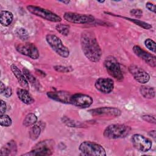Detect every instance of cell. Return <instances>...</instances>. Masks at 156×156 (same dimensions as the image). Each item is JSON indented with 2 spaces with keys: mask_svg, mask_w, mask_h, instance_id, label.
I'll list each match as a JSON object with an SVG mask.
<instances>
[{
  "mask_svg": "<svg viewBox=\"0 0 156 156\" xmlns=\"http://www.w3.org/2000/svg\"><path fill=\"white\" fill-rule=\"evenodd\" d=\"M80 45L86 58L91 62H98L102 56V50L94 34L89 30H85L80 35Z\"/></svg>",
  "mask_w": 156,
  "mask_h": 156,
  "instance_id": "cell-1",
  "label": "cell"
},
{
  "mask_svg": "<svg viewBox=\"0 0 156 156\" xmlns=\"http://www.w3.org/2000/svg\"><path fill=\"white\" fill-rule=\"evenodd\" d=\"M129 131L130 128L124 124H110L104 129L103 135L108 139H117L124 137L129 133Z\"/></svg>",
  "mask_w": 156,
  "mask_h": 156,
  "instance_id": "cell-2",
  "label": "cell"
},
{
  "mask_svg": "<svg viewBox=\"0 0 156 156\" xmlns=\"http://www.w3.org/2000/svg\"><path fill=\"white\" fill-rule=\"evenodd\" d=\"M79 150L83 155L105 156L107 155L103 146L90 141H85L81 143L79 146Z\"/></svg>",
  "mask_w": 156,
  "mask_h": 156,
  "instance_id": "cell-3",
  "label": "cell"
},
{
  "mask_svg": "<svg viewBox=\"0 0 156 156\" xmlns=\"http://www.w3.org/2000/svg\"><path fill=\"white\" fill-rule=\"evenodd\" d=\"M46 41L52 49L60 57L66 58L69 55V49L55 35L48 34L46 36Z\"/></svg>",
  "mask_w": 156,
  "mask_h": 156,
  "instance_id": "cell-4",
  "label": "cell"
},
{
  "mask_svg": "<svg viewBox=\"0 0 156 156\" xmlns=\"http://www.w3.org/2000/svg\"><path fill=\"white\" fill-rule=\"evenodd\" d=\"M27 9L30 13L49 21L58 23L62 21V18L56 13L40 7L29 5L27 6Z\"/></svg>",
  "mask_w": 156,
  "mask_h": 156,
  "instance_id": "cell-5",
  "label": "cell"
},
{
  "mask_svg": "<svg viewBox=\"0 0 156 156\" xmlns=\"http://www.w3.org/2000/svg\"><path fill=\"white\" fill-rule=\"evenodd\" d=\"M104 67L110 76L117 80L118 81H122L124 75L119 63L113 57H108L105 59L104 63Z\"/></svg>",
  "mask_w": 156,
  "mask_h": 156,
  "instance_id": "cell-6",
  "label": "cell"
},
{
  "mask_svg": "<svg viewBox=\"0 0 156 156\" xmlns=\"http://www.w3.org/2000/svg\"><path fill=\"white\" fill-rule=\"evenodd\" d=\"M54 142L51 140L41 141L37 144L34 148L30 151L22 154V155L27 156H44L51 155L52 154V147Z\"/></svg>",
  "mask_w": 156,
  "mask_h": 156,
  "instance_id": "cell-7",
  "label": "cell"
},
{
  "mask_svg": "<svg viewBox=\"0 0 156 156\" xmlns=\"http://www.w3.org/2000/svg\"><path fill=\"white\" fill-rule=\"evenodd\" d=\"M63 18L66 21L74 24H88L94 21V18L91 15L80 14L71 12H65L63 15Z\"/></svg>",
  "mask_w": 156,
  "mask_h": 156,
  "instance_id": "cell-8",
  "label": "cell"
},
{
  "mask_svg": "<svg viewBox=\"0 0 156 156\" xmlns=\"http://www.w3.org/2000/svg\"><path fill=\"white\" fill-rule=\"evenodd\" d=\"M17 52L20 54L30 57L32 59L36 60L40 56L39 51L37 48L31 43H24L18 44L15 46Z\"/></svg>",
  "mask_w": 156,
  "mask_h": 156,
  "instance_id": "cell-9",
  "label": "cell"
},
{
  "mask_svg": "<svg viewBox=\"0 0 156 156\" xmlns=\"http://www.w3.org/2000/svg\"><path fill=\"white\" fill-rule=\"evenodd\" d=\"M131 140L133 147L140 152H147L152 147V141L142 135L134 134Z\"/></svg>",
  "mask_w": 156,
  "mask_h": 156,
  "instance_id": "cell-10",
  "label": "cell"
},
{
  "mask_svg": "<svg viewBox=\"0 0 156 156\" xmlns=\"http://www.w3.org/2000/svg\"><path fill=\"white\" fill-rule=\"evenodd\" d=\"M93 98L86 94L75 93L71 95L70 104L80 108H87L92 105Z\"/></svg>",
  "mask_w": 156,
  "mask_h": 156,
  "instance_id": "cell-11",
  "label": "cell"
},
{
  "mask_svg": "<svg viewBox=\"0 0 156 156\" xmlns=\"http://www.w3.org/2000/svg\"><path fill=\"white\" fill-rule=\"evenodd\" d=\"M128 69L134 79L141 84H144L148 82L150 80V76L149 74L138 66L132 65L129 66Z\"/></svg>",
  "mask_w": 156,
  "mask_h": 156,
  "instance_id": "cell-12",
  "label": "cell"
},
{
  "mask_svg": "<svg viewBox=\"0 0 156 156\" xmlns=\"http://www.w3.org/2000/svg\"><path fill=\"white\" fill-rule=\"evenodd\" d=\"M132 50L136 55L141 58L148 65L152 68H155L156 66L155 55L146 52L138 45L133 46Z\"/></svg>",
  "mask_w": 156,
  "mask_h": 156,
  "instance_id": "cell-13",
  "label": "cell"
},
{
  "mask_svg": "<svg viewBox=\"0 0 156 156\" xmlns=\"http://www.w3.org/2000/svg\"><path fill=\"white\" fill-rule=\"evenodd\" d=\"M94 87L99 91L102 93L108 94L113 90L114 81L111 78L100 77L96 80Z\"/></svg>",
  "mask_w": 156,
  "mask_h": 156,
  "instance_id": "cell-14",
  "label": "cell"
},
{
  "mask_svg": "<svg viewBox=\"0 0 156 156\" xmlns=\"http://www.w3.org/2000/svg\"><path fill=\"white\" fill-rule=\"evenodd\" d=\"M89 112L93 116H110L114 117H118L121 115V111L116 107H103L91 109Z\"/></svg>",
  "mask_w": 156,
  "mask_h": 156,
  "instance_id": "cell-15",
  "label": "cell"
},
{
  "mask_svg": "<svg viewBox=\"0 0 156 156\" xmlns=\"http://www.w3.org/2000/svg\"><path fill=\"white\" fill-rule=\"evenodd\" d=\"M48 97L55 101L63 104H70L71 94L65 91H49L46 93Z\"/></svg>",
  "mask_w": 156,
  "mask_h": 156,
  "instance_id": "cell-16",
  "label": "cell"
},
{
  "mask_svg": "<svg viewBox=\"0 0 156 156\" xmlns=\"http://www.w3.org/2000/svg\"><path fill=\"white\" fill-rule=\"evenodd\" d=\"M10 69L21 87L26 90H28L29 88V82H27L23 73L21 72V70L15 64H12L10 65Z\"/></svg>",
  "mask_w": 156,
  "mask_h": 156,
  "instance_id": "cell-17",
  "label": "cell"
},
{
  "mask_svg": "<svg viewBox=\"0 0 156 156\" xmlns=\"http://www.w3.org/2000/svg\"><path fill=\"white\" fill-rule=\"evenodd\" d=\"M16 94L19 99L25 104L30 105L34 102L35 100L27 90L18 88L16 90Z\"/></svg>",
  "mask_w": 156,
  "mask_h": 156,
  "instance_id": "cell-18",
  "label": "cell"
},
{
  "mask_svg": "<svg viewBox=\"0 0 156 156\" xmlns=\"http://www.w3.org/2000/svg\"><path fill=\"white\" fill-rule=\"evenodd\" d=\"M17 151L16 143L14 140H10L3 146L0 151L1 155H13Z\"/></svg>",
  "mask_w": 156,
  "mask_h": 156,
  "instance_id": "cell-19",
  "label": "cell"
},
{
  "mask_svg": "<svg viewBox=\"0 0 156 156\" xmlns=\"http://www.w3.org/2000/svg\"><path fill=\"white\" fill-rule=\"evenodd\" d=\"M13 20L12 12L8 10H1L0 12V23L2 26L7 27L11 24Z\"/></svg>",
  "mask_w": 156,
  "mask_h": 156,
  "instance_id": "cell-20",
  "label": "cell"
},
{
  "mask_svg": "<svg viewBox=\"0 0 156 156\" xmlns=\"http://www.w3.org/2000/svg\"><path fill=\"white\" fill-rule=\"evenodd\" d=\"M105 13L107 14H109L110 15H113V16H119V17H121V18H122L124 19H126V20H128L133 23H134L135 24L144 29H150L152 28V26L146 23V22H144V21H141V20H137V19H133V18H129V17H125V16H120V15H116L113 13H109V12H105Z\"/></svg>",
  "mask_w": 156,
  "mask_h": 156,
  "instance_id": "cell-21",
  "label": "cell"
},
{
  "mask_svg": "<svg viewBox=\"0 0 156 156\" xmlns=\"http://www.w3.org/2000/svg\"><path fill=\"white\" fill-rule=\"evenodd\" d=\"M141 94L146 99H153L155 96V91L154 87L148 85H142L140 88Z\"/></svg>",
  "mask_w": 156,
  "mask_h": 156,
  "instance_id": "cell-22",
  "label": "cell"
},
{
  "mask_svg": "<svg viewBox=\"0 0 156 156\" xmlns=\"http://www.w3.org/2000/svg\"><path fill=\"white\" fill-rule=\"evenodd\" d=\"M23 73L24 74L27 82L30 83L33 87L35 88H39L40 87V82L37 80V79L33 76V74L26 68H23Z\"/></svg>",
  "mask_w": 156,
  "mask_h": 156,
  "instance_id": "cell-23",
  "label": "cell"
},
{
  "mask_svg": "<svg viewBox=\"0 0 156 156\" xmlns=\"http://www.w3.org/2000/svg\"><path fill=\"white\" fill-rule=\"evenodd\" d=\"M37 116L34 113H28L24 118L23 124L26 127H31L37 122Z\"/></svg>",
  "mask_w": 156,
  "mask_h": 156,
  "instance_id": "cell-24",
  "label": "cell"
},
{
  "mask_svg": "<svg viewBox=\"0 0 156 156\" xmlns=\"http://www.w3.org/2000/svg\"><path fill=\"white\" fill-rule=\"evenodd\" d=\"M15 34L16 36L22 41H26L29 38V34L28 31L21 27H16L15 30Z\"/></svg>",
  "mask_w": 156,
  "mask_h": 156,
  "instance_id": "cell-25",
  "label": "cell"
},
{
  "mask_svg": "<svg viewBox=\"0 0 156 156\" xmlns=\"http://www.w3.org/2000/svg\"><path fill=\"white\" fill-rule=\"evenodd\" d=\"M41 130L40 126L35 124L30 127L29 131V137L32 140H37L41 133Z\"/></svg>",
  "mask_w": 156,
  "mask_h": 156,
  "instance_id": "cell-26",
  "label": "cell"
},
{
  "mask_svg": "<svg viewBox=\"0 0 156 156\" xmlns=\"http://www.w3.org/2000/svg\"><path fill=\"white\" fill-rule=\"evenodd\" d=\"M69 26L65 24H58L55 26V29L57 30V31L64 36H66L68 35L69 32Z\"/></svg>",
  "mask_w": 156,
  "mask_h": 156,
  "instance_id": "cell-27",
  "label": "cell"
},
{
  "mask_svg": "<svg viewBox=\"0 0 156 156\" xmlns=\"http://www.w3.org/2000/svg\"><path fill=\"white\" fill-rule=\"evenodd\" d=\"M0 124L2 127H9L12 124V120L10 117L5 114L0 116Z\"/></svg>",
  "mask_w": 156,
  "mask_h": 156,
  "instance_id": "cell-28",
  "label": "cell"
},
{
  "mask_svg": "<svg viewBox=\"0 0 156 156\" xmlns=\"http://www.w3.org/2000/svg\"><path fill=\"white\" fill-rule=\"evenodd\" d=\"M144 45L149 51L153 52L154 53H155L156 43L151 38L146 39L144 40Z\"/></svg>",
  "mask_w": 156,
  "mask_h": 156,
  "instance_id": "cell-29",
  "label": "cell"
},
{
  "mask_svg": "<svg viewBox=\"0 0 156 156\" xmlns=\"http://www.w3.org/2000/svg\"><path fill=\"white\" fill-rule=\"evenodd\" d=\"M54 69L58 72V73H69L71 72L73 70V68L72 66H62V65H55L53 66Z\"/></svg>",
  "mask_w": 156,
  "mask_h": 156,
  "instance_id": "cell-30",
  "label": "cell"
},
{
  "mask_svg": "<svg viewBox=\"0 0 156 156\" xmlns=\"http://www.w3.org/2000/svg\"><path fill=\"white\" fill-rule=\"evenodd\" d=\"M141 118L149 122V123H151V124H155L156 122V120H155V115H143L141 116Z\"/></svg>",
  "mask_w": 156,
  "mask_h": 156,
  "instance_id": "cell-31",
  "label": "cell"
},
{
  "mask_svg": "<svg viewBox=\"0 0 156 156\" xmlns=\"http://www.w3.org/2000/svg\"><path fill=\"white\" fill-rule=\"evenodd\" d=\"M130 13L136 18H140L143 15V11L140 9H132L130 10Z\"/></svg>",
  "mask_w": 156,
  "mask_h": 156,
  "instance_id": "cell-32",
  "label": "cell"
},
{
  "mask_svg": "<svg viewBox=\"0 0 156 156\" xmlns=\"http://www.w3.org/2000/svg\"><path fill=\"white\" fill-rule=\"evenodd\" d=\"M146 7L151 12L153 13H155L156 12V9H155V5L154 4L151 2H147L146 4Z\"/></svg>",
  "mask_w": 156,
  "mask_h": 156,
  "instance_id": "cell-33",
  "label": "cell"
},
{
  "mask_svg": "<svg viewBox=\"0 0 156 156\" xmlns=\"http://www.w3.org/2000/svg\"><path fill=\"white\" fill-rule=\"evenodd\" d=\"M6 108H7V105H6L5 102L2 99H1V107H0V116L5 114Z\"/></svg>",
  "mask_w": 156,
  "mask_h": 156,
  "instance_id": "cell-34",
  "label": "cell"
},
{
  "mask_svg": "<svg viewBox=\"0 0 156 156\" xmlns=\"http://www.w3.org/2000/svg\"><path fill=\"white\" fill-rule=\"evenodd\" d=\"M2 94L6 97V98H9L12 96V90L11 88V87H7L5 91H4V93H2Z\"/></svg>",
  "mask_w": 156,
  "mask_h": 156,
  "instance_id": "cell-35",
  "label": "cell"
},
{
  "mask_svg": "<svg viewBox=\"0 0 156 156\" xmlns=\"http://www.w3.org/2000/svg\"><path fill=\"white\" fill-rule=\"evenodd\" d=\"M149 135L150 136H151L154 140H155V138H156V133H155V130H151L149 132Z\"/></svg>",
  "mask_w": 156,
  "mask_h": 156,
  "instance_id": "cell-36",
  "label": "cell"
},
{
  "mask_svg": "<svg viewBox=\"0 0 156 156\" xmlns=\"http://www.w3.org/2000/svg\"><path fill=\"white\" fill-rule=\"evenodd\" d=\"M6 88V87L5 85L3 83V82H1V83H0V90H1V93L2 94V93H4V91H5Z\"/></svg>",
  "mask_w": 156,
  "mask_h": 156,
  "instance_id": "cell-37",
  "label": "cell"
},
{
  "mask_svg": "<svg viewBox=\"0 0 156 156\" xmlns=\"http://www.w3.org/2000/svg\"><path fill=\"white\" fill-rule=\"evenodd\" d=\"M59 2H60L62 3H63V4H68L70 2L69 1H59Z\"/></svg>",
  "mask_w": 156,
  "mask_h": 156,
  "instance_id": "cell-38",
  "label": "cell"
},
{
  "mask_svg": "<svg viewBox=\"0 0 156 156\" xmlns=\"http://www.w3.org/2000/svg\"><path fill=\"white\" fill-rule=\"evenodd\" d=\"M105 1H98V2H100V3H103V2H104Z\"/></svg>",
  "mask_w": 156,
  "mask_h": 156,
  "instance_id": "cell-39",
  "label": "cell"
}]
</instances>
